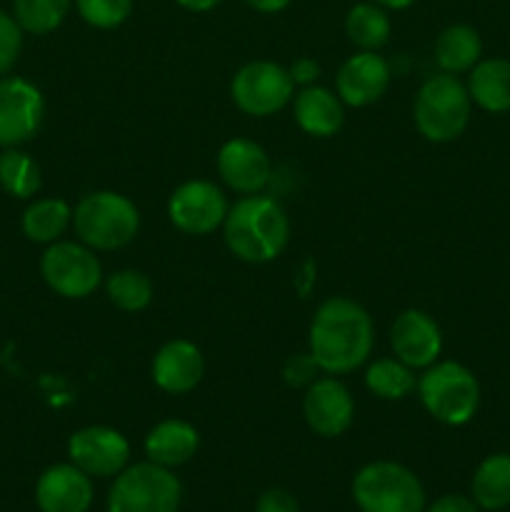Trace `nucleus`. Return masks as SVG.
Wrapping results in <instances>:
<instances>
[{
	"instance_id": "obj_31",
	"label": "nucleus",
	"mask_w": 510,
	"mask_h": 512,
	"mask_svg": "<svg viewBox=\"0 0 510 512\" xmlns=\"http://www.w3.org/2000/svg\"><path fill=\"white\" fill-rule=\"evenodd\" d=\"M23 50V28L13 15L0 10V78L13 70Z\"/></svg>"
},
{
	"instance_id": "obj_27",
	"label": "nucleus",
	"mask_w": 510,
	"mask_h": 512,
	"mask_svg": "<svg viewBox=\"0 0 510 512\" xmlns=\"http://www.w3.org/2000/svg\"><path fill=\"white\" fill-rule=\"evenodd\" d=\"M40 165L18 148H5L0 153V188L18 200L33 198L40 190Z\"/></svg>"
},
{
	"instance_id": "obj_29",
	"label": "nucleus",
	"mask_w": 510,
	"mask_h": 512,
	"mask_svg": "<svg viewBox=\"0 0 510 512\" xmlns=\"http://www.w3.org/2000/svg\"><path fill=\"white\" fill-rule=\"evenodd\" d=\"M110 303L123 313H140L153 303V283L140 270H118L105 283Z\"/></svg>"
},
{
	"instance_id": "obj_18",
	"label": "nucleus",
	"mask_w": 510,
	"mask_h": 512,
	"mask_svg": "<svg viewBox=\"0 0 510 512\" xmlns=\"http://www.w3.org/2000/svg\"><path fill=\"white\" fill-rule=\"evenodd\" d=\"M205 375L203 353L190 340H170L153 358V383L168 395H185L200 385Z\"/></svg>"
},
{
	"instance_id": "obj_15",
	"label": "nucleus",
	"mask_w": 510,
	"mask_h": 512,
	"mask_svg": "<svg viewBox=\"0 0 510 512\" xmlns=\"http://www.w3.org/2000/svg\"><path fill=\"white\" fill-rule=\"evenodd\" d=\"M390 85V68L375 50H360L340 65L335 90L343 105L368 108L385 95Z\"/></svg>"
},
{
	"instance_id": "obj_1",
	"label": "nucleus",
	"mask_w": 510,
	"mask_h": 512,
	"mask_svg": "<svg viewBox=\"0 0 510 512\" xmlns=\"http://www.w3.org/2000/svg\"><path fill=\"white\" fill-rule=\"evenodd\" d=\"M373 318L350 298H330L315 310L308 333V353L328 375L358 370L373 353Z\"/></svg>"
},
{
	"instance_id": "obj_4",
	"label": "nucleus",
	"mask_w": 510,
	"mask_h": 512,
	"mask_svg": "<svg viewBox=\"0 0 510 512\" xmlns=\"http://www.w3.org/2000/svg\"><path fill=\"white\" fill-rule=\"evenodd\" d=\"M73 228L80 243L105 253L133 243L140 230V213L128 195L95 190L75 205Z\"/></svg>"
},
{
	"instance_id": "obj_16",
	"label": "nucleus",
	"mask_w": 510,
	"mask_h": 512,
	"mask_svg": "<svg viewBox=\"0 0 510 512\" xmlns=\"http://www.w3.org/2000/svg\"><path fill=\"white\" fill-rule=\"evenodd\" d=\"M270 158L255 140L233 138L220 148L218 175L230 190L240 195H255L270 183Z\"/></svg>"
},
{
	"instance_id": "obj_11",
	"label": "nucleus",
	"mask_w": 510,
	"mask_h": 512,
	"mask_svg": "<svg viewBox=\"0 0 510 512\" xmlns=\"http://www.w3.org/2000/svg\"><path fill=\"white\" fill-rule=\"evenodd\" d=\"M225 215L228 200L210 180H188L168 200L170 223L185 235H210L223 225Z\"/></svg>"
},
{
	"instance_id": "obj_19",
	"label": "nucleus",
	"mask_w": 510,
	"mask_h": 512,
	"mask_svg": "<svg viewBox=\"0 0 510 512\" xmlns=\"http://www.w3.org/2000/svg\"><path fill=\"white\" fill-rule=\"evenodd\" d=\"M293 113L298 128L313 138H330L343 128L345 120L343 100L320 85H308L295 95Z\"/></svg>"
},
{
	"instance_id": "obj_21",
	"label": "nucleus",
	"mask_w": 510,
	"mask_h": 512,
	"mask_svg": "<svg viewBox=\"0 0 510 512\" xmlns=\"http://www.w3.org/2000/svg\"><path fill=\"white\" fill-rule=\"evenodd\" d=\"M468 93L488 113H510V60H480L468 78Z\"/></svg>"
},
{
	"instance_id": "obj_35",
	"label": "nucleus",
	"mask_w": 510,
	"mask_h": 512,
	"mask_svg": "<svg viewBox=\"0 0 510 512\" xmlns=\"http://www.w3.org/2000/svg\"><path fill=\"white\" fill-rule=\"evenodd\" d=\"M428 512H478L473 500L463 498V495H443L430 505Z\"/></svg>"
},
{
	"instance_id": "obj_30",
	"label": "nucleus",
	"mask_w": 510,
	"mask_h": 512,
	"mask_svg": "<svg viewBox=\"0 0 510 512\" xmlns=\"http://www.w3.org/2000/svg\"><path fill=\"white\" fill-rule=\"evenodd\" d=\"M78 15L98 30H113L133 13V0H75Z\"/></svg>"
},
{
	"instance_id": "obj_22",
	"label": "nucleus",
	"mask_w": 510,
	"mask_h": 512,
	"mask_svg": "<svg viewBox=\"0 0 510 512\" xmlns=\"http://www.w3.org/2000/svg\"><path fill=\"white\" fill-rule=\"evenodd\" d=\"M483 55V40L478 30L470 25H448L435 40V63L443 73H465L480 63Z\"/></svg>"
},
{
	"instance_id": "obj_8",
	"label": "nucleus",
	"mask_w": 510,
	"mask_h": 512,
	"mask_svg": "<svg viewBox=\"0 0 510 512\" xmlns=\"http://www.w3.org/2000/svg\"><path fill=\"white\" fill-rule=\"evenodd\" d=\"M295 83L290 70L273 60H253L235 73L230 83V98L235 108L253 118H268L280 113L293 100Z\"/></svg>"
},
{
	"instance_id": "obj_7",
	"label": "nucleus",
	"mask_w": 510,
	"mask_h": 512,
	"mask_svg": "<svg viewBox=\"0 0 510 512\" xmlns=\"http://www.w3.org/2000/svg\"><path fill=\"white\" fill-rule=\"evenodd\" d=\"M180 483L170 468L138 463L118 473L108 495V512H178Z\"/></svg>"
},
{
	"instance_id": "obj_20",
	"label": "nucleus",
	"mask_w": 510,
	"mask_h": 512,
	"mask_svg": "<svg viewBox=\"0 0 510 512\" xmlns=\"http://www.w3.org/2000/svg\"><path fill=\"white\" fill-rule=\"evenodd\" d=\"M198 430L185 420H163L155 425L145 438V455L150 463L163 468H178L185 465L198 450Z\"/></svg>"
},
{
	"instance_id": "obj_23",
	"label": "nucleus",
	"mask_w": 510,
	"mask_h": 512,
	"mask_svg": "<svg viewBox=\"0 0 510 512\" xmlns=\"http://www.w3.org/2000/svg\"><path fill=\"white\" fill-rule=\"evenodd\" d=\"M73 223V208L60 198H40L23 213V233L30 243L53 245Z\"/></svg>"
},
{
	"instance_id": "obj_6",
	"label": "nucleus",
	"mask_w": 510,
	"mask_h": 512,
	"mask_svg": "<svg viewBox=\"0 0 510 512\" xmlns=\"http://www.w3.org/2000/svg\"><path fill=\"white\" fill-rule=\"evenodd\" d=\"M353 498L363 512H423L425 490L405 465L378 460L355 475Z\"/></svg>"
},
{
	"instance_id": "obj_37",
	"label": "nucleus",
	"mask_w": 510,
	"mask_h": 512,
	"mask_svg": "<svg viewBox=\"0 0 510 512\" xmlns=\"http://www.w3.org/2000/svg\"><path fill=\"white\" fill-rule=\"evenodd\" d=\"M175 3H178L180 8L190 10V13H208V10H213L215 5H220L223 0H175Z\"/></svg>"
},
{
	"instance_id": "obj_2",
	"label": "nucleus",
	"mask_w": 510,
	"mask_h": 512,
	"mask_svg": "<svg viewBox=\"0 0 510 512\" xmlns=\"http://www.w3.org/2000/svg\"><path fill=\"white\" fill-rule=\"evenodd\" d=\"M223 238L230 253L250 265L278 258L290 240V220L283 205L268 195H245L223 220Z\"/></svg>"
},
{
	"instance_id": "obj_9",
	"label": "nucleus",
	"mask_w": 510,
	"mask_h": 512,
	"mask_svg": "<svg viewBox=\"0 0 510 512\" xmlns=\"http://www.w3.org/2000/svg\"><path fill=\"white\" fill-rule=\"evenodd\" d=\"M40 275L55 295L68 300H83L98 290L103 268L93 250L83 243L58 240L48 245L40 258Z\"/></svg>"
},
{
	"instance_id": "obj_34",
	"label": "nucleus",
	"mask_w": 510,
	"mask_h": 512,
	"mask_svg": "<svg viewBox=\"0 0 510 512\" xmlns=\"http://www.w3.org/2000/svg\"><path fill=\"white\" fill-rule=\"evenodd\" d=\"M320 75L318 60L313 58H298L293 65H290V78H293L295 85H313Z\"/></svg>"
},
{
	"instance_id": "obj_28",
	"label": "nucleus",
	"mask_w": 510,
	"mask_h": 512,
	"mask_svg": "<svg viewBox=\"0 0 510 512\" xmlns=\"http://www.w3.org/2000/svg\"><path fill=\"white\" fill-rule=\"evenodd\" d=\"M73 0H13V18L30 35H48L68 18Z\"/></svg>"
},
{
	"instance_id": "obj_10",
	"label": "nucleus",
	"mask_w": 510,
	"mask_h": 512,
	"mask_svg": "<svg viewBox=\"0 0 510 512\" xmlns=\"http://www.w3.org/2000/svg\"><path fill=\"white\" fill-rule=\"evenodd\" d=\"M45 118L43 93L18 75L0 78V148H18L38 135Z\"/></svg>"
},
{
	"instance_id": "obj_17",
	"label": "nucleus",
	"mask_w": 510,
	"mask_h": 512,
	"mask_svg": "<svg viewBox=\"0 0 510 512\" xmlns=\"http://www.w3.org/2000/svg\"><path fill=\"white\" fill-rule=\"evenodd\" d=\"M35 503L40 512H88L93 505L90 475L75 465H53L38 478Z\"/></svg>"
},
{
	"instance_id": "obj_25",
	"label": "nucleus",
	"mask_w": 510,
	"mask_h": 512,
	"mask_svg": "<svg viewBox=\"0 0 510 512\" xmlns=\"http://www.w3.org/2000/svg\"><path fill=\"white\" fill-rule=\"evenodd\" d=\"M390 25L388 13L380 8L378 3H358L348 10L345 18V33H348L350 43L358 45L360 50H378L390 40Z\"/></svg>"
},
{
	"instance_id": "obj_24",
	"label": "nucleus",
	"mask_w": 510,
	"mask_h": 512,
	"mask_svg": "<svg viewBox=\"0 0 510 512\" xmlns=\"http://www.w3.org/2000/svg\"><path fill=\"white\" fill-rule=\"evenodd\" d=\"M473 498L485 510L510 505V455L495 453L478 465L473 475Z\"/></svg>"
},
{
	"instance_id": "obj_3",
	"label": "nucleus",
	"mask_w": 510,
	"mask_h": 512,
	"mask_svg": "<svg viewBox=\"0 0 510 512\" xmlns=\"http://www.w3.org/2000/svg\"><path fill=\"white\" fill-rule=\"evenodd\" d=\"M470 105L468 85L458 75H430L415 95V128L430 143H453L468 128Z\"/></svg>"
},
{
	"instance_id": "obj_12",
	"label": "nucleus",
	"mask_w": 510,
	"mask_h": 512,
	"mask_svg": "<svg viewBox=\"0 0 510 512\" xmlns=\"http://www.w3.org/2000/svg\"><path fill=\"white\" fill-rule=\"evenodd\" d=\"M68 453L75 468L90 478H113L128 468L130 443L120 430L88 425L70 435Z\"/></svg>"
},
{
	"instance_id": "obj_33",
	"label": "nucleus",
	"mask_w": 510,
	"mask_h": 512,
	"mask_svg": "<svg viewBox=\"0 0 510 512\" xmlns=\"http://www.w3.org/2000/svg\"><path fill=\"white\" fill-rule=\"evenodd\" d=\"M255 512H298V500L283 488H270L260 495Z\"/></svg>"
},
{
	"instance_id": "obj_38",
	"label": "nucleus",
	"mask_w": 510,
	"mask_h": 512,
	"mask_svg": "<svg viewBox=\"0 0 510 512\" xmlns=\"http://www.w3.org/2000/svg\"><path fill=\"white\" fill-rule=\"evenodd\" d=\"M373 3H378L380 8H388V10H405L410 8V5L418 3V0H373Z\"/></svg>"
},
{
	"instance_id": "obj_32",
	"label": "nucleus",
	"mask_w": 510,
	"mask_h": 512,
	"mask_svg": "<svg viewBox=\"0 0 510 512\" xmlns=\"http://www.w3.org/2000/svg\"><path fill=\"white\" fill-rule=\"evenodd\" d=\"M318 365H315L313 355L300 353L293 355V358L285 363L283 368V380L290 385V388H308L310 383H315V373H318Z\"/></svg>"
},
{
	"instance_id": "obj_5",
	"label": "nucleus",
	"mask_w": 510,
	"mask_h": 512,
	"mask_svg": "<svg viewBox=\"0 0 510 512\" xmlns=\"http://www.w3.org/2000/svg\"><path fill=\"white\" fill-rule=\"evenodd\" d=\"M423 408L443 425H465L480 408L478 378L455 360L433 363L418 380Z\"/></svg>"
},
{
	"instance_id": "obj_36",
	"label": "nucleus",
	"mask_w": 510,
	"mask_h": 512,
	"mask_svg": "<svg viewBox=\"0 0 510 512\" xmlns=\"http://www.w3.org/2000/svg\"><path fill=\"white\" fill-rule=\"evenodd\" d=\"M245 3H248L253 10H258V13L273 15V13H280V10L288 8L290 0H245Z\"/></svg>"
},
{
	"instance_id": "obj_26",
	"label": "nucleus",
	"mask_w": 510,
	"mask_h": 512,
	"mask_svg": "<svg viewBox=\"0 0 510 512\" xmlns=\"http://www.w3.org/2000/svg\"><path fill=\"white\" fill-rule=\"evenodd\" d=\"M365 385L380 400H405L418 390L413 368L400 363L398 358H378L365 370Z\"/></svg>"
},
{
	"instance_id": "obj_13",
	"label": "nucleus",
	"mask_w": 510,
	"mask_h": 512,
	"mask_svg": "<svg viewBox=\"0 0 510 512\" xmlns=\"http://www.w3.org/2000/svg\"><path fill=\"white\" fill-rule=\"evenodd\" d=\"M308 428L320 438H338L353 425L355 403L350 390L335 378H318L308 385L303 398Z\"/></svg>"
},
{
	"instance_id": "obj_14",
	"label": "nucleus",
	"mask_w": 510,
	"mask_h": 512,
	"mask_svg": "<svg viewBox=\"0 0 510 512\" xmlns=\"http://www.w3.org/2000/svg\"><path fill=\"white\" fill-rule=\"evenodd\" d=\"M390 348L395 358L413 370L430 368L443 350L440 325L423 310H403L390 328Z\"/></svg>"
}]
</instances>
